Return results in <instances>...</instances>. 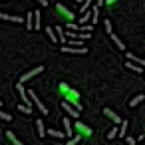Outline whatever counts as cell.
<instances>
[{"instance_id": "cell-1", "label": "cell", "mask_w": 145, "mask_h": 145, "mask_svg": "<svg viewBox=\"0 0 145 145\" xmlns=\"http://www.w3.org/2000/svg\"><path fill=\"white\" fill-rule=\"evenodd\" d=\"M58 89H60V93L64 95V99H66V101H70L72 105H76L80 111L84 109V105H82V101H80V91H78V89L70 88V86H68V84H64V82H62V84H58Z\"/></svg>"}, {"instance_id": "cell-2", "label": "cell", "mask_w": 145, "mask_h": 145, "mask_svg": "<svg viewBox=\"0 0 145 145\" xmlns=\"http://www.w3.org/2000/svg\"><path fill=\"white\" fill-rule=\"evenodd\" d=\"M62 52H68V54H80V56H84V54H88V48H86V46H66V44H62Z\"/></svg>"}, {"instance_id": "cell-3", "label": "cell", "mask_w": 145, "mask_h": 145, "mask_svg": "<svg viewBox=\"0 0 145 145\" xmlns=\"http://www.w3.org/2000/svg\"><path fill=\"white\" fill-rule=\"evenodd\" d=\"M56 12H58V14H60L62 18H66V20H70V22H72V20L76 18V14H74L72 10H68V8H66L64 4H56Z\"/></svg>"}, {"instance_id": "cell-4", "label": "cell", "mask_w": 145, "mask_h": 145, "mask_svg": "<svg viewBox=\"0 0 145 145\" xmlns=\"http://www.w3.org/2000/svg\"><path fill=\"white\" fill-rule=\"evenodd\" d=\"M42 72H44V66H36V68H32L30 72H26V74L20 78V82H22V84H26V82H30L34 76H38V74H42Z\"/></svg>"}, {"instance_id": "cell-5", "label": "cell", "mask_w": 145, "mask_h": 145, "mask_svg": "<svg viewBox=\"0 0 145 145\" xmlns=\"http://www.w3.org/2000/svg\"><path fill=\"white\" fill-rule=\"evenodd\" d=\"M28 93H30V97H32V101H34V105H36V107L40 109V113H42V115H48V107H46V105L42 103V99H38V95H36V91H34V89H30Z\"/></svg>"}, {"instance_id": "cell-6", "label": "cell", "mask_w": 145, "mask_h": 145, "mask_svg": "<svg viewBox=\"0 0 145 145\" xmlns=\"http://www.w3.org/2000/svg\"><path fill=\"white\" fill-rule=\"evenodd\" d=\"M74 127H76V131L80 133V135H84V137H91V127L89 125H86V123H82V121H76L74 123Z\"/></svg>"}, {"instance_id": "cell-7", "label": "cell", "mask_w": 145, "mask_h": 145, "mask_svg": "<svg viewBox=\"0 0 145 145\" xmlns=\"http://www.w3.org/2000/svg\"><path fill=\"white\" fill-rule=\"evenodd\" d=\"M103 115H105L107 119H111V121H113L115 125H119V123L123 121V119H121V117H119V115H117V113H115L113 109H109V107H103Z\"/></svg>"}, {"instance_id": "cell-8", "label": "cell", "mask_w": 145, "mask_h": 145, "mask_svg": "<svg viewBox=\"0 0 145 145\" xmlns=\"http://www.w3.org/2000/svg\"><path fill=\"white\" fill-rule=\"evenodd\" d=\"M125 68H127L129 72H133V74H145V68H143V66H139V64H135V62H131V60H127Z\"/></svg>"}, {"instance_id": "cell-9", "label": "cell", "mask_w": 145, "mask_h": 145, "mask_svg": "<svg viewBox=\"0 0 145 145\" xmlns=\"http://www.w3.org/2000/svg\"><path fill=\"white\" fill-rule=\"evenodd\" d=\"M62 121H64V129H66V135H68V137H74V129H76V127L72 125V121L68 119V115H64V119H62Z\"/></svg>"}, {"instance_id": "cell-10", "label": "cell", "mask_w": 145, "mask_h": 145, "mask_svg": "<svg viewBox=\"0 0 145 145\" xmlns=\"http://www.w3.org/2000/svg\"><path fill=\"white\" fill-rule=\"evenodd\" d=\"M0 20H6V22H16V24H22V22H24L20 16H10V14H0Z\"/></svg>"}, {"instance_id": "cell-11", "label": "cell", "mask_w": 145, "mask_h": 145, "mask_svg": "<svg viewBox=\"0 0 145 145\" xmlns=\"http://www.w3.org/2000/svg\"><path fill=\"white\" fill-rule=\"evenodd\" d=\"M109 38H111V42H113V44L117 46V50H121V52H125V44H123V42L119 40V36H115V34L111 32V34H109Z\"/></svg>"}, {"instance_id": "cell-12", "label": "cell", "mask_w": 145, "mask_h": 145, "mask_svg": "<svg viewBox=\"0 0 145 145\" xmlns=\"http://www.w3.org/2000/svg\"><path fill=\"white\" fill-rule=\"evenodd\" d=\"M36 129H38V137H46V135H48V131H46V127H44V121H42V119H38V121H36Z\"/></svg>"}, {"instance_id": "cell-13", "label": "cell", "mask_w": 145, "mask_h": 145, "mask_svg": "<svg viewBox=\"0 0 145 145\" xmlns=\"http://www.w3.org/2000/svg\"><path fill=\"white\" fill-rule=\"evenodd\" d=\"M143 99H145V95H143V93H137L133 99H129V103H127V105H129V107H135V105H139Z\"/></svg>"}, {"instance_id": "cell-14", "label": "cell", "mask_w": 145, "mask_h": 145, "mask_svg": "<svg viewBox=\"0 0 145 145\" xmlns=\"http://www.w3.org/2000/svg\"><path fill=\"white\" fill-rule=\"evenodd\" d=\"M48 135H50V137H56V139H64V137H68L66 131H58V129H48Z\"/></svg>"}, {"instance_id": "cell-15", "label": "cell", "mask_w": 145, "mask_h": 145, "mask_svg": "<svg viewBox=\"0 0 145 145\" xmlns=\"http://www.w3.org/2000/svg\"><path fill=\"white\" fill-rule=\"evenodd\" d=\"M6 137H8V141H12V145H24V143L14 135V131H6Z\"/></svg>"}, {"instance_id": "cell-16", "label": "cell", "mask_w": 145, "mask_h": 145, "mask_svg": "<svg viewBox=\"0 0 145 145\" xmlns=\"http://www.w3.org/2000/svg\"><path fill=\"white\" fill-rule=\"evenodd\" d=\"M46 34H48V38H50L52 42H60V38H58V34H56V28H50V26H48Z\"/></svg>"}, {"instance_id": "cell-17", "label": "cell", "mask_w": 145, "mask_h": 145, "mask_svg": "<svg viewBox=\"0 0 145 145\" xmlns=\"http://www.w3.org/2000/svg\"><path fill=\"white\" fill-rule=\"evenodd\" d=\"M127 60H131V62H135V64H139V66H143V68H145V60H143V58H137V56H133L131 52H127Z\"/></svg>"}, {"instance_id": "cell-18", "label": "cell", "mask_w": 145, "mask_h": 145, "mask_svg": "<svg viewBox=\"0 0 145 145\" xmlns=\"http://www.w3.org/2000/svg\"><path fill=\"white\" fill-rule=\"evenodd\" d=\"M56 34H58V38H60V42H62V44H66V32H64V28H62V26H56Z\"/></svg>"}, {"instance_id": "cell-19", "label": "cell", "mask_w": 145, "mask_h": 145, "mask_svg": "<svg viewBox=\"0 0 145 145\" xmlns=\"http://www.w3.org/2000/svg\"><path fill=\"white\" fill-rule=\"evenodd\" d=\"M18 111H20V113H24V115H32V107H30V105H26V103L18 105Z\"/></svg>"}, {"instance_id": "cell-20", "label": "cell", "mask_w": 145, "mask_h": 145, "mask_svg": "<svg viewBox=\"0 0 145 145\" xmlns=\"http://www.w3.org/2000/svg\"><path fill=\"white\" fill-rule=\"evenodd\" d=\"M125 135H127V119L119 123V137H125Z\"/></svg>"}, {"instance_id": "cell-21", "label": "cell", "mask_w": 145, "mask_h": 145, "mask_svg": "<svg viewBox=\"0 0 145 145\" xmlns=\"http://www.w3.org/2000/svg\"><path fill=\"white\" fill-rule=\"evenodd\" d=\"M89 4H93V0H84V2L80 4V12H82V14H84V12H88Z\"/></svg>"}, {"instance_id": "cell-22", "label": "cell", "mask_w": 145, "mask_h": 145, "mask_svg": "<svg viewBox=\"0 0 145 145\" xmlns=\"http://www.w3.org/2000/svg\"><path fill=\"white\" fill-rule=\"evenodd\" d=\"M32 18H34V12L30 10V12H28V16H26V20H28V22H26V28H28V30H32V28H34V22H32Z\"/></svg>"}, {"instance_id": "cell-23", "label": "cell", "mask_w": 145, "mask_h": 145, "mask_svg": "<svg viewBox=\"0 0 145 145\" xmlns=\"http://www.w3.org/2000/svg\"><path fill=\"white\" fill-rule=\"evenodd\" d=\"M117 135H119V129H117V127H111V129L107 131V139H109V141H111L113 137H117Z\"/></svg>"}, {"instance_id": "cell-24", "label": "cell", "mask_w": 145, "mask_h": 145, "mask_svg": "<svg viewBox=\"0 0 145 145\" xmlns=\"http://www.w3.org/2000/svg\"><path fill=\"white\" fill-rule=\"evenodd\" d=\"M38 28H40V12L36 10L34 12V30H38Z\"/></svg>"}, {"instance_id": "cell-25", "label": "cell", "mask_w": 145, "mask_h": 145, "mask_svg": "<svg viewBox=\"0 0 145 145\" xmlns=\"http://www.w3.org/2000/svg\"><path fill=\"white\" fill-rule=\"evenodd\" d=\"M82 137H84V135H80V133H78V135H76V137H72L66 145H76V143H80V141H82Z\"/></svg>"}, {"instance_id": "cell-26", "label": "cell", "mask_w": 145, "mask_h": 145, "mask_svg": "<svg viewBox=\"0 0 145 145\" xmlns=\"http://www.w3.org/2000/svg\"><path fill=\"white\" fill-rule=\"evenodd\" d=\"M91 12H93V16H91V22L95 24V22H97V18H99V8H97V6H93V10H91Z\"/></svg>"}, {"instance_id": "cell-27", "label": "cell", "mask_w": 145, "mask_h": 145, "mask_svg": "<svg viewBox=\"0 0 145 145\" xmlns=\"http://www.w3.org/2000/svg\"><path fill=\"white\" fill-rule=\"evenodd\" d=\"M80 28V24H76V22H68V26H66V30H78Z\"/></svg>"}, {"instance_id": "cell-28", "label": "cell", "mask_w": 145, "mask_h": 145, "mask_svg": "<svg viewBox=\"0 0 145 145\" xmlns=\"http://www.w3.org/2000/svg\"><path fill=\"white\" fill-rule=\"evenodd\" d=\"M103 26H105V32L111 34V20H103Z\"/></svg>"}, {"instance_id": "cell-29", "label": "cell", "mask_w": 145, "mask_h": 145, "mask_svg": "<svg viewBox=\"0 0 145 145\" xmlns=\"http://www.w3.org/2000/svg\"><path fill=\"white\" fill-rule=\"evenodd\" d=\"M0 117H2L4 121H10V119H12V115H10L8 111H2V113H0Z\"/></svg>"}, {"instance_id": "cell-30", "label": "cell", "mask_w": 145, "mask_h": 145, "mask_svg": "<svg viewBox=\"0 0 145 145\" xmlns=\"http://www.w3.org/2000/svg\"><path fill=\"white\" fill-rule=\"evenodd\" d=\"M91 24H82V32H91Z\"/></svg>"}, {"instance_id": "cell-31", "label": "cell", "mask_w": 145, "mask_h": 145, "mask_svg": "<svg viewBox=\"0 0 145 145\" xmlns=\"http://www.w3.org/2000/svg\"><path fill=\"white\" fill-rule=\"evenodd\" d=\"M80 38H82V40H89L91 34H89V32H80Z\"/></svg>"}, {"instance_id": "cell-32", "label": "cell", "mask_w": 145, "mask_h": 145, "mask_svg": "<svg viewBox=\"0 0 145 145\" xmlns=\"http://www.w3.org/2000/svg\"><path fill=\"white\" fill-rule=\"evenodd\" d=\"M125 141H127V145H137V141H135L133 137H129V135L125 137Z\"/></svg>"}, {"instance_id": "cell-33", "label": "cell", "mask_w": 145, "mask_h": 145, "mask_svg": "<svg viewBox=\"0 0 145 145\" xmlns=\"http://www.w3.org/2000/svg\"><path fill=\"white\" fill-rule=\"evenodd\" d=\"M36 2H38L40 6H48V0H36Z\"/></svg>"}, {"instance_id": "cell-34", "label": "cell", "mask_w": 145, "mask_h": 145, "mask_svg": "<svg viewBox=\"0 0 145 145\" xmlns=\"http://www.w3.org/2000/svg\"><path fill=\"white\" fill-rule=\"evenodd\" d=\"M115 2H119V0H105V4H107V6H111V4H115Z\"/></svg>"}, {"instance_id": "cell-35", "label": "cell", "mask_w": 145, "mask_h": 145, "mask_svg": "<svg viewBox=\"0 0 145 145\" xmlns=\"http://www.w3.org/2000/svg\"><path fill=\"white\" fill-rule=\"evenodd\" d=\"M101 4H105V0H97V4H95V6H101Z\"/></svg>"}, {"instance_id": "cell-36", "label": "cell", "mask_w": 145, "mask_h": 145, "mask_svg": "<svg viewBox=\"0 0 145 145\" xmlns=\"http://www.w3.org/2000/svg\"><path fill=\"white\" fill-rule=\"evenodd\" d=\"M74 2H80V4H82V2H84V0H74Z\"/></svg>"}, {"instance_id": "cell-37", "label": "cell", "mask_w": 145, "mask_h": 145, "mask_svg": "<svg viewBox=\"0 0 145 145\" xmlns=\"http://www.w3.org/2000/svg\"><path fill=\"white\" fill-rule=\"evenodd\" d=\"M4 2H6V0H4Z\"/></svg>"}]
</instances>
